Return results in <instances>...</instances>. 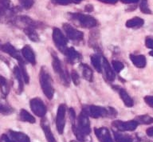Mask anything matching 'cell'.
<instances>
[{
  "mask_svg": "<svg viewBox=\"0 0 153 142\" xmlns=\"http://www.w3.org/2000/svg\"><path fill=\"white\" fill-rule=\"evenodd\" d=\"M82 110L85 112L88 117H91L93 118L105 117H115L117 114L116 109L112 107L105 108V107L97 106H88L84 107Z\"/></svg>",
  "mask_w": 153,
  "mask_h": 142,
  "instance_id": "cell-1",
  "label": "cell"
},
{
  "mask_svg": "<svg viewBox=\"0 0 153 142\" xmlns=\"http://www.w3.org/2000/svg\"><path fill=\"white\" fill-rule=\"evenodd\" d=\"M39 81H40L41 88L42 89L44 94L48 99L51 100L54 94V89L53 86L51 76L45 66H42L41 68L39 73Z\"/></svg>",
  "mask_w": 153,
  "mask_h": 142,
  "instance_id": "cell-2",
  "label": "cell"
},
{
  "mask_svg": "<svg viewBox=\"0 0 153 142\" xmlns=\"http://www.w3.org/2000/svg\"><path fill=\"white\" fill-rule=\"evenodd\" d=\"M68 17L74 23L82 28H93L97 25L96 19L88 15H83L81 13H68Z\"/></svg>",
  "mask_w": 153,
  "mask_h": 142,
  "instance_id": "cell-3",
  "label": "cell"
},
{
  "mask_svg": "<svg viewBox=\"0 0 153 142\" xmlns=\"http://www.w3.org/2000/svg\"><path fill=\"white\" fill-rule=\"evenodd\" d=\"M53 62L52 65L53 69L54 72L59 76L60 79L64 83L65 85H69V74H68V70L65 69L62 65V62L57 58V56L54 54H52Z\"/></svg>",
  "mask_w": 153,
  "mask_h": 142,
  "instance_id": "cell-4",
  "label": "cell"
},
{
  "mask_svg": "<svg viewBox=\"0 0 153 142\" xmlns=\"http://www.w3.org/2000/svg\"><path fill=\"white\" fill-rule=\"evenodd\" d=\"M53 40L55 46L59 50V51L65 54L66 49L68 48L66 46L68 40H67L66 37L64 35V34H62L61 30L58 29L57 27H54L53 30Z\"/></svg>",
  "mask_w": 153,
  "mask_h": 142,
  "instance_id": "cell-5",
  "label": "cell"
},
{
  "mask_svg": "<svg viewBox=\"0 0 153 142\" xmlns=\"http://www.w3.org/2000/svg\"><path fill=\"white\" fill-rule=\"evenodd\" d=\"M75 125H76V123H75ZM76 127L85 136H87L91 132L90 121L88 119V116L83 110L81 111V113L78 116L77 125H76Z\"/></svg>",
  "mask_w": 153,
  "mask_h": 142,
  "instance_id": "cell-6",
  "label": "cell"
},
{
  "mask_svg": "<svg viewBox=\"0 0 153 142\" xmlns=\"http://www.w3.org/2000/svg\"><path fill=\"white\" fill-rule=\"evenodd\" d=\"M30 106L32 112L39 117H45L47 113V108L43 101L39 97H34L30 101Z\"/></svg>",
  "mask_w": 153,
  "mask_h": 142,
  "instance_id": "cell-7",
  "label": "cell"
},
{
  "mask_svg": "<svg viewBox=\"0 0 153 142\" xmlns=\"http://www.w3.org/2000/svg\"><path fill=\"white\" fill-rule=\"evenodd\" d=\"M66 110L67 107L65 104H61L57 109V117H56V127L59 134H62L64 132Z\"/></svg>",
  "mask_w": 153,
  "mask_h": 142,
  "instance_id": "cell-8",
  "label": "cell"
},
{
  "mask_svg": "<svg viewBox=\"0 0 153 142\" xmlns=\"http://www.w3.org/2000/svg\"><path fill=\"white\" fill-rule=\"evenodd\" d=\"M138 122L136 120L122 121V120H115L112 123V125L116 128L118 131L125 132V131H134L138 126Z\"/></svg>",
  "mask_w": 153,
  "mask_h": 142,
  "instance_id": "cell-9",
  "label": "cell"
},
{
  "mask_svg": "<svg viewBox=\"0 0 153 142\" xmlns=\"http://www.w3.org/2000/svg\"><path fill=\"white\" fill-rule=\"evenodd\" d=\"M62 27H63V30H64L65 34H66V36L70 40H73V41L75 42H80L83 39V33L78 30H76V28L73 27L69 23H64Z\"/></svg>",
  "mask_w": 153,
  "mask_h": 142,
  "instance_id": "cell-10",
  "label": "cell"
},
{
  "mask_svg": "<svg viewBox=\"0 0 153 142\" xmlns=\"http://www.w3.org/2000/svg\"><path fill=\"white\" fill-rule=\"evenodd\" d=\"M0 50L3 51L4 53L9 54L12 58H15L16 60L19 61V62H24L19 51H17L10 43H5L3 45H0Z\"/></svg>",
  "mask_w": 153,
  "mask_h": 142,
  "instance_id": "cell-11",
  "label": "cell"
},
{
  "mask_svg": "<svg viewBox=\"0 0 153 142\" xmlns=\"http://www.w3.org/2000/svg\"><path fill=\"white\" fill-rule=\"evenodd\" d=\"M94 132L97 136V138L99 140L100 142H114L109 130L107 128L101 127L99 129L95 128Z\"/></svg>",
  "mask_w": 153,
  "mask_h": 142,
  "instance_id": "cell-12",
  "label": "cell"
},
{
  "mask_svg": "<svg viewBox=\"0 0 153 142\" xmlns=\"http://www.w3.org/2000/svg\"><path fill=\"white\" fill-rule=\"evenodd\" d=\"M14 9H8L0 3V22H14Z\"/></svg>",
  "mask_w": 153,
  "mask_h": 142,
  "instance_id": "cell-13",
  "label": "cell"
},
{
  "mask_svg": "<svg viewBox=\"0 0 153 142\" xmlns=\"http://www.w3.org/2000/svg\"><path fill=\"white\" fill-rule=\"evenodd\" d=\"M41 126H42L43 132L45 133V138H46V141L48 142H57L56 139L53 137L52 131H51L50 123L45 117H43V119L41 121Z\"/></svg>",
  "mask_w": 153,
  "mask_h": 142,
  "instance_id": "cell-14",
  "label": "cell"
},
{
  "mask_svg": "<svg viewBox=\"0 0 153 142\" xmlns=\"http://www.w3.org/2000/svg\"><path fill=\"white\" fill-rule=\"evenodd\" d=\"M64 54L66 56L68 62L71 63V64L77 62L81 59V55L80 54V53H78L74 47L67 48Z\"/></svg>",
  "mask_w": 153,
  "mask_h": 142,
  "instance_id": "cell-15",
  "label": "cell"
},
{
  "mask_svg": "<svg viewBox=\"0 0 153 142\" xmlns=\"http://www.w3.org/2000/svg\"><path fill=\"white\" fill-rule=\"evenodd\" d=\"M22 54L23 56V58L26 59L28 62L34 65L36 64V58L35 54L33 53V51L32 50L30 46L29 45H26L22 49Z\"/></svg>",
  "mask_w": 153,
  "mask_h": 142,
  "instance_id": "cell-16",
  "label": "cell"
},
{
  "mask_svg": "<svg viewBox=\"0 0 153 142\" xmlns=\"http://www.w3.org/2000/svg\"><path fill=\"white\" fill-rule=\"evenodd\" d=\"M129 58L131 61V62L133 63V65L137 68H144L147 64V61H146L145 56L142 55V54H130Z\"/></svg>",
  "mask_w": 153,
  "mask_h": 142,
  "instance_id": "cell-17",
  "label": "cell"
},
{
  "mask_svg": "<svg viewBox=\"0 0 153 142\" xmlns=\"http://www.w3.org/2000/svg\"><path fill=\"white\" fill-rule=\"evenodd\" d=\"M102 65L104 70H105V75H106L107 79L110 81V82H113L115 78H116V74H115V72L112 69V66H111V65L108 62V61L105 58H103Z\"/></svg>",
  "mask_w": 153,
  "mask_h": 142,
  "instance_id": "cell-18",
  "label": "cell"
},
{
  "mask_svg": "<svg viewBox=\"0 0 153 142\" xmlns=\"http://www.w3.org/2000/svg\"><path fill=\"white\" fill-rule=\"evenodd\" d=\"M9 134L17 142H30V137L23 132L9 130Z\"/></svg>",
  "mask_w": 153,
  "mask_h": 142,
  "instance_id": "cell-19",
  "label": "cell"
},
{
  "mask_svg": "<svg viewBox=\"0 0 153 142\" xmlns=\"http://www.w3.org/2000/svg\"><path fill=\"white\" fill-rule=\"evenodd\" d=\"M14 75L15 79L18 82V94H21L23 91V77L22 75L21 70L19 66H14Z\"/></svg>",
  "mask_w": 153,
  "mask_h": 142,
  "instance_id": "cell-20",
  "label": "cell"
},
{
  "mask_svg": "<svg viewBox=\"0 0 153 142\" xmlns=\"http://www.w3.org/2000/svg\"><path fill=\"white\" fill-rule=\"evenodd\" d=\"M115 141L117 142H138L140 141L138 139H133L128 134H124L119 132H113Z\"/></svg>",
  "mask_w": 153,
  "mask_h": 142,
  "instance_id": "cell-21",
  "label": "cell"
},
{
  "mask_svg": "<svg viewBox=\"0 0 153 142\" xmlns=\"http://www.w3.org/2000/svg\"><path fill=\"white\" fill-rule=\"evenodd\" d=\"M118 92H119L120 97V98H121V100L124 103V105L127 107H129V108L132 107L134 105V101L131 97L129 96V94L127 93L126 90L124 89H118Z\"/></svg>",
  "mask_w": 153,
  "mask_h": 142,
  "instance_id": "cell-22",
  "label": "cell"
},
{
  "mask_svg": "<svg viewBox=\"0 0 153 142\" xmlns=\"http://www.w3.org/2000/svg\"><path fill=\"white\" fill-rule=\"evenodd\" d=\"M0 113L3 115H10L14 113V109L4 98H0Z\"/></svg>",
  "mask_w": 153,
  "mask_h": 142,
  "instance_id": "cell-23",
  "label": "cell"
},
{
  "mask_svg": "<svg viewBox=\"0 0 153 142\" xmlns=\"http://www.w3.org/2000/svg\"><path fill=\"white\" fill-rule=\"evenodd\" d=\"M144 21L140 17H134L126 22V27L128 28H140L143 25Z\"/></svg>",
  "mask_w": 153,
  "mask_h": 142,
  "instance_id": "cell-24",
  "label": "cell"
},
{
  "mask_svg": "<svg viewBox=\"0 0 153 142\" xmlns=\"http://www.w3.org/2000/svg\"><path fill=\"white\" fill-rule=\"evenodd\" d=\"M81 69H82V75L84 78L87 80L88 82H93V72L88 65L86 64H81Z\"/></svg>",
  "mask_w": 153,
  "mask_h": 142,
  "instance_id": "cell-25",
  "label": "cell"
},
{
  "mask_svg": "<svg viewBox=\"0 0 153 142\" xmlns=\"http://www.w3.org/2000/svg\"><path fill=\"white\" fill-rule=\"evenodd\" d=\"M19 118L20 120H22V121H26V122H29L30 124H33L35 123L36 120L35 118L33 117V116L31 115L30 113L27 112L26 109H21L20 111V113H19Z\"/></svg>",
  "mask_w": 153,
  "mask_h": 142,
  "instance_id": "cell-26",
  "label": "cell"
},
{
  "mask_svg": "<svg viewBox=\"0 0 153 142\" xmlns=\"http://www.w3.org/2000/svg\"><path fill=\"white\" fill-rule=\"evenodd\" d=\"M91 59V63L92 65L94 67L97 71L98 73H101L102 71V63H101V61H100V56H98L97 54H93V55H91L90 57Z\"/></svg>",
  "mask_w": 153,
  "mask_h": 142,
  "instance_id": "cell-27",
  "label": "cell"
},
{
  "mask_svg": "<svg viewBox=\"0 0 153 142\" xmlns=\"http://www.w3.org/2000/svg\"><path fill=\"white\" fill-rule=\"evenodd\" d=\"M24 33L26 34V35L28 37L29 39H30L32 42H38L40 40V38L38 36V34H37L35 29L33 28H24L23 29Z\"/></svg>",
  "mask_w": 153,
  "mask_h": 142,
  "instance_id": "cell-28",
  "label": "cell"
},
{
  "mask_svg": "<svg viewBox=\"0 0 153 142\" xmlns=\"http://www.w3.org/2000/svg\"><path fill=\"white\" fill-rule=\"evenodd\" d=\"M0 91L3 97L7 96L10 92V86L7 79L1 75H0Z\"/></svg>",
  "mask_w": 153,
  "mask_h": 142,
  "instance_id": "cell-29",
  "label": "cell"
},
{
  "mask_svg": "<svg viewBox=\"0 0 153 142\" xmlns=\"http://www.w3.org/2000/svg\"><path fill=\"white\" fill-rule=\"evenodd\" d=\"M135 120L138 122V124H143V125H150L153 123V118L148 115L137 116Z\"/></svg>",
  "mask_w": 153,
  "mask_h": 142,
  "instance_id": "cell-30",
  "label": "cell"
},
{
  "mask_svg": "<svg viewBox=\"0 0 153 142\" xmlns=\"http://www.w3.org/2000/svg\"><path fill=\"white\" fill-rule=\"evenodd\" d=\"M140 9L141 12L146 15H151L152 14V10L148 7V0H141L140 4Z\"/></svg>",
  "mask_w": 153,
  "mask_h": 142,
  "instance_id": "cell-31",
  "label": "cell"
},
{
  "mask_svg": "<svg viewBox=\"0 0 153 142\" xmlns=\"http://www.w3.org/2000/svg\"><path fill=\"white\" fill-rule=\"evenodd\" d=\"M19 68H20V70H21V73L22 75V77H23L24 82H25L26 84H28L29 82H30V77H29L28 74H27V71H26L24 62H19Z\"/></svg>",
  "mask_w": 153,
  "mask_h": 142,
  "instance_id": "cell-32",
  "label": "cell"
},
{
  "mask_svg": "<svg viewBox=\"0 0 153 142\" xmlns=\"http://www.w3.org/2000/svg\"><path fill=\"white\" fill-rule=\"evenodd\" d=\"M112 68H113V70L117 73H120L124 68V64L122 62H120V61L117 60L112 61Z\"/></svg>",
  "mask_w": 153,
  "mask_h": 142,
  "instance_id": "cell-33",
  "label": "cell"
},
{
  "mask_svg": "<svg viewBox=\"0 0 153 142\" xmlns=\"http://www.w3.org/2000/svg\"><path fill=\"white\" fill-rule=\"evenodd\" d=\"M19 3L21 4L22 7L25 9H30L32 7V6L34 3V0H19Z\"/></svg>",
  "mask_w": 153,
  "mask_h": 142,
  "instance_id": "cell-34",
  "label": "cell"
},
{
  "mask_svg": "<svg viewBox=\"0 0 153 142\" xmlns=\"http://www.w3.org/2000/svg\"><path fill=\"white\" fill-rule=\"evenodd\" d=\"M71 78L72 81L74 82V84L75 85H78L80 84V77H79V74H77L76 70H72L71 72Z\"/></svg>",
  "mask_w": 153,
  "mask_h": 142,
  "instance_id": "cell-35",
  "label": "cell"
},
{
  "mask_svg": "<svg viewBox=\"0 0 153 142\" xmlns=\"http://www.w3.org/2000/svg\"><path fill=\"white\" fill-rule=\"evenodd\" d=\"M146 46L149 49L153 50V38L152 37H147L145 39Z\"/></svg>",
  "mask_w": 153,
  "mask_h": 142,
  "instance_id": "cell-36",
  "label": "cell"
},
{
  "mask_svg": "<svg viewBox=\"0 0 153 142\" xmlns=\"http://www.w3.org/2000/svg\"><path fill=\"white\" fill-rule=\"evenodd\" d=\"M143 100H144V101H145L146 104H147L148 106H150V107H152L153 108V96L144 97Z\"/></svg>",
  "mask_w": 153,
  "mask_h": 142,
  "instance_id": "cell-37",
  "label": "cell"
},
{
  "mask_svg": "<svg viewBox=\"0 0 153 142\" xmlns=\"http://www.w3.org/2000/svg\"><path fill=\"white\" fill-rule=\"evenodd\" d=\"M1 141L2 142H15L14 141H12L9 138V137H7V135H2V137H1Z\"/></svg>",
  "mask_w": 153,
  "mask_h": 142,
  "instance_id": "cell-38",
  "label": "cell"
},
{
  "mask_svg": "<svg viewBox=\"0 0 153 142\" xmlns=\"http://www.w3.org/2000/svg\"><path fill=\"white\" fill-rule=\"evenodd\" d=\"M100 2L104 3H108V4H114L118 0H99Z\"/></svg>",
  "mask_w": 153,
  "mask_h": 142,
  "instance_id": "cell-39",
  "label": "cell"
},
{
  "mask_svg": "<svg viewBox=\"0 0 153 142\" xmlns=\"http://www.w3.org/2000/svg\"><path fill=\"white\" fill-rule=\"evenodd\" d=\"M85 10L87 12H92L93 10V6L91 4H88L85 7Z\"/></svg>",
  "mask_w": 153,
  "mask_h": 142,
  "instance_id": "cell-40",
  "label": "cell"
},
{
  "mask_svg": "<svg viewBox=\"0 0 153 142\" xmlns=\"http://www.w3.org/2000/svg\"><path fill=\"white\" fill-rule=\"evenodd\" d=\"M146 133L148 135V137H153V127L148 128L147 131H146Z\"/></svg>",
  "mask_w": 153,
  "mask_h": 142,
  "instance_id": "cell-41",
  "label": "cell"
},
{
  "mask_svg": "<svg viewBox=\"0 0 153 142\" xmlns=\"http://www.w3.org/2000/svg\"><path fill=\"white\" fill-rule=\"evenodd\" d=\"M123 3H137L139 0H120Z\"/></svg>",
  "mask_w": 153,
  "mask_h": 142,
  "instance_id": "cell-42",
  "label": "cell"
},
{
  "mask_svg": "<svg viewBox=\"0 0 153 142\" xmlns=\"http://www.w3.org/2000/svg\"><path fill=\"white\" fill-rule=\"evenodd\" d=\"M81 1H83V0H71L72 3H80Z\"/></svg>",
  "mask_w": 153,
  "mask_h": 142,
  "instance_id": "cell-43",
  "label": "cell"
},
{
  "mask_svg": "<svg viewBox=\"0 0 153 142\" xmlns=\"http://www.w3.org/2000/svg\"><path fill=\"white\" fill-rule=\"evenodd\" d=\"M149 54H150L151 56H152V57H153V51H151L150 53H149Z\"/></svg>",
  "mask_w": 153,
  "mask_h": 142,
  "instance_id": "cell-44",
  "label": "cell"
},
{
  "mask_svg": "<svg viewBox=\"0 0 153 142\" xmlns=\"http://www.w3.org/2000/svg\"><path fill=\"white\" fill-rule=\"evenodd\" d=\"M70 142H76V141H71Z\"/></svg>",
  "mask_w": 153,
  "mask_h": 142,
  "instance_id": "cell-45",
  "label": "cell"
}]
</instances>
